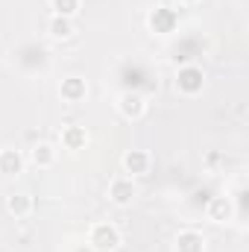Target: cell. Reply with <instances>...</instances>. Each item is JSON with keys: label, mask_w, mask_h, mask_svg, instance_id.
Masks as SVG:
<instances>
[{"label": "cell", "mask_w": 249, "mask_h": 252, "mask_svg": "<svg viewBox=\"0 0 249 252\" xmlns=\"http://www.w3.org/2000/svg\"><path fill=\"white\" fill-rule=\"evenodd\" d=\"M47 32H50L56 41H67V38L73 35V18H59V15H53L50 24H47Z\"/></svg>", "instance_id": "14"}, {"label": "cell", "mask_w": 249, "mask_h": 252, "mask_svg": "<svg viewBox=\"0 0 249 252\" xmlns=\"http://www.w3.org/2000/svg\"><path fill=\"white\" fill-rule=\"evenodd\" d=\"M179 3H182V6H190V3H196V0H179Z\"/></svg>", "instance_id": "16"}, {"label": "cell", "mask_w": 249, "mask_h": 252, "mask_svg": "<svg viewBox=\"0 0 249 252\" xmlns=\"http://www.w3.org/2000/svg\"><path fill=\"white\" fill-rule=\"evenodd\" d=\"M59 141H62L64 150H82L88 144V132L82 126H64L59 132Z\"/></svg>", "instance_id": "12"}, {"label": "cell", "mask_w": 249, "mask_h": 252, "mask_svg": "<svg viewBox=\"0 0 249 252\" xmlns=\"http://www.w3.org/2000/svg\"><path fill=\"white\" fill-rule=\"evenodd\" d=\"M6 211L12 217H27L32 211V196L30 193H9L6 196Z\"/></svg>", "instance_id": "13"}, {"label": "cell", "mask_w": 249, "mask_h": 252, "mask_svg": "<svg viewBox=\"0 0 249 252\" xmlns=\"http://www.w3.org/2000/svg\"><path fill=\"white\" fill-rule=\"evenodd\" d=\"M24 170V156L21 150H0V173L3 176H18Z\"/></svg>", "instance_id": "10"}, {"label": "cell", "mask_w": 249, "mask_h": 252, "mask_svg": "<svg viewBox=\"0 0 249 252\" xmlns=\"http://www.w3.org/2000/svg\"><path fill=\"white\" fill-rule=\"evenodd\" d=\"M50 9L59 18H73L79 12V0H50Z\"/></svg>", "instance_id": "15"}, {"label": "cell", "mask_w": 249, "mask_h": 252, "mask_svg": "<svg viewBox=\"0 0 249 252\" xmlns=\"http://www.w3.org/2000/svg\"><path fill=\"white\" fill-rule=\"evenodd\" d=\"M205 214L211 223H226L232 220V199L229 196H211L208 205H205Z\"/></svg>", "instance_id": "8"}, {"label": "cell", "mask_w": 249, "mask_h": 252, "mask_svg": "<svg viewBox=\"0 0 249 252\" xmlns=\"http://www.w3.org/2000/svg\"><path fill=\"white\" fill-rule=\"evenodd\" d=\"M88 244L97 252H115L121 247V229L115 223H94L88 232Z\"/></svg>", "instance_id": "1"}, {"label": "cell", "mask_w": 249, "mask_h": 252, "mask_svg": "<svg viewBox=\"0 0 249 252\" xmlns=\"http://www.w3.org/2000/svg\"><path fill=\"white\" fill-rule=\"evenodd\" d=\"M176 252H205V238L193 229H185L176 235Z\"/></svg>", "instance_id": "11"}, {"label": "cell", "mask_w": 249, "mask_h": 252, "mask_svg": "<svg viewBox=\"0 0 249 252\" xmlns=\"http://www.w3.org/2000/svg\"><path fill=\"white\" fill-rule=\"evenodd\" d=\"M124 170L129 176H144L147 170H150V164H153V158H150V153L147 150H129L124 153Z\"/></svg>", "instance_id": "6"}, {"label": "cell", "mask_w": 249, "mask_h": 252, "mask_svg": "<svg viewBox=\"0 0 249 252\" xmlns=\"http://www.w3.org/2000/svg\"><path fill=\"white\" fill-rule=\"evenodd\" d=\"M118 112L124 115L126 121H138V118H144V112H147V100L138 94V91H126L118 97Z\"/></svg>", "instance_id": "5"}, {"label": "cell", "mask_w": 249, "mask_h": 252, "mask_svg": "<svg viewBox=\"0 0 249 252\" xmlns=\"http://www.w3.org/2000/svg\"><path fill=\"white\" fill-rule=\"evenodd\" d=\"M202 85H205V73H202L199 64H185V67H179V73H176V91H179V94L196 97V94L202 91Z\"/></svg>", "instance_id": "2"}, {"label": "cell", "mask_w": 249, "mask_h": 252, "mask_svg": "<svg viewBox=\"0 0 249 252\" xmlns=\"http://www.w3.org/2000/svg\"><path fill=\"white\" fill-rule=\"evenodd\" d=\"M135 196H138V185L132 182V176H118V179H112V185H109V199L115 202V205H132L135 202Z\"/></svg>", "instance_id": "4"}, {"label": "cell", "mask_w": 249, "mask_h": 252, "mask_svg": "<svg viewBox=\"0 0 249 252\" xmlns=\"http://www.w3.org/2000/svg\"><path fill=\"white\" fill-rule=\"evenodd\" d=\"M30 161H32L35 167H41V170L53 167V164H56V150H53V144H47V141H38V144L30 150Z\"/></svg>", "instance_id": "9"}, {"label": "cell", "mask_w": 249, "mask_h": 252, "mask_svg": "<svg viewBox=\"0 0 249 252\" xmlns=\"http://www.w3.org/2000/svg\"><path fill=\"white\" fill-rule=\"evenodd\" d=\"M176 24H179V15H176V9H167V6H156L147 15V27L156 35H170L176 30Z\"/></svg>", "instance_id": "3"}, {"label": "cell", "mask_w": 249, "mask_h": 252, "mask_svg": "<svg viewBox=\"0 0 249 252\" xmlns=\"http://www.w3.org/2000/svg\"><path fill=\"white\" fill-rule=\"evenodd\" d=\"M59 94H62L64 103H79V100H85L88 85H85L82 76H67V79H62V85H59Z\"/></svg>", "instance_id": "7"}]
</instances>
